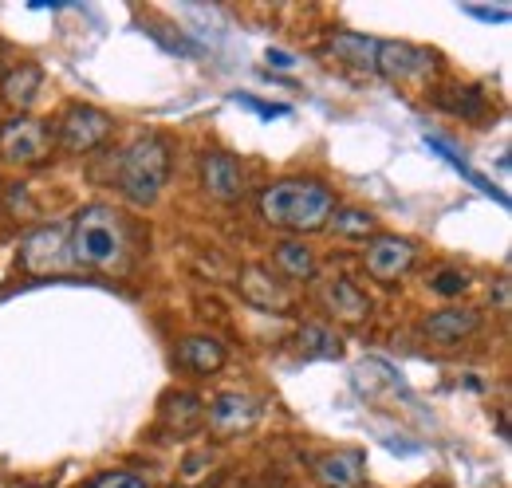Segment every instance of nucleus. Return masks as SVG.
Segmentation results:
<instances>
[{"label":"nucleus","instance_id":"5701e85b","mask_svg":"<svg viewBox=\"0 0 512 488\" xmlns=\"http://www.w3.org/2000/svg\"><path fill=\"white\" fill-rule=\"evenodd\" d=\"M331 229H335V237H371L379 229V221L367 209H343L331 217Z\"/></svg>","mask_w":512,"mask_h":488},{"label":"nucleus","instance_id":"0eeeda50","mask_svg":"<svg viewBox=\"0 0 512 488\" xmlns=\"http://www.w3.org/2000/svg\"><path fill=\"white\" fill-rule=\"evenodd\" d=\"M67 264H71V237H67L64 225L36 229V233H28L24 244H20V268L32 272V276L60 272Z\"/></svg>","mask_w":512,"mask_h":488},{"label":"nucleus","instance_id":"412c9836","mask_svg":"<svg viewBox=\"0 0 512 488\" xmlns=\"http://www.w3.org/2000/svg\"><path fill=\"white\" fill-rule=\"evenodd\" d=\"M296 343H300V355L304 359H339L343 355L339 335L331 327H323V323H304L300 335H296Z\"/></svg>","mask_w":512,"mask_h":488},{"label":"nucleus","instance_id":"c85d7f7f","mask_svg":"<svg viewBox=\"0 0 512 488\" xmlns=\"http://www.w3.org/2000/svg\"><path fill=\"white\" fill-rule=\"evenodd\" d=\"M497 307H501V311H509V280H501V284H497Z\"/></svg>","mask_w":512,"mask_h":488},{"label":"nucleus","instance_id":"cd10ccee","mask_svg":"<svg viewBox=\"0 0 512 488\" xmlns=\"http://www.w3.org/2000/svg\"><path fill=\"white\" fill-rule=\"evenodd\" d=\"M268 63L280 67V71H288V67H296V56L292 52H280V48H268Z\"/></svg>","mask_w":512,"mask_h":488},{"label":"nucleus","instance_id":"6e6552de","mask_svg":"<svg viewBox=\"0 0 512 488\" xmlns=\"http://www.w3.org/2000/svg\"><path fill=\"white\" fill-rule=\"evenodd\" d=\"M205 418H209V429H213L217 437H233V433H245V429L256 426V418H260V406H256L249 394L225 390V394H217V398L209 402Z\"/></svg>","mask_w":512,"mask_h":488},{"label":"nucleus","instance_id":"ddd939ff","mask_svg":"<svg viewBox=\"0 0 512 488\" xmlns=\"http://www.w3.org/2000/svg\"><path fill=\"white\" fill-rule=\"evenodd\" d=\"M241 296H245V304L260 307V311H276V315L292 311V292L280 280H272L260 264L241 268Z\"/></svg>","mask_w":512,"mask_h":488},{"label":"nucleus","instance_id":"20e7f679","mask_svg":"<svg viewBox=\"0 0 512 488\" xmlns=\"http://www.w3.org/2000/svg\"><path fill=\"white\" fill-rule=\"evenodd\" d=\"M438 63H442L438 52L410 40H379V52H375V71L390 83H426L438 71Z\"/></svg>","mask_w":512,"mask_h":488},{"label":"nucleus","instance_id":"dca6fc26","mask_svg":"<svg viewBox=\"0 0 512 488\" xmlns=\"http://www.w3.org/2000/svg\"><path fill=\"white\" fill-rule=\"evenodd\" d=\"M363 453H327L316 461V481L323 488H359L363 485Z\"/></svg>","mask_w":512,"mask_h":488},{"label":"nucleus","instance_id":"aec40b11","mask_svg":"<svg viewBox=\"0 0 512 488\" xmlns=\"http://www.w3.org/2000/svg\"><path fill=\"white\" fill-rule=\"evenodd\" d=\"M426 146H430L434 154H442V158H446V162L453 166V170H457V174H461V178H469V182L477 185L481 193H489V197H493L497 205H505V209H509V193H505V189H497V185L489 182V178H481V174H477V170H473V166H469V162H465V158H461V154H457V150H453L449 142L434 138V134H426Z\"/></svg>","mask_w":512,"mask_h":488},{"label":"nucleus","instance_id":"a211bd4d","mask_svg":"<svg viewBox=\"0 0 512 488\" xmlns=\"http://www.w3.org/2000/svg\"><path fill=\"white\" fill-rule=\"evenodd\" d=\"M182 366H190L197 374H213L225 366V343L213 339V335H190L182 339V351H178Z\"/></svg>","mask_w":512,"mask_h":488},{"label":"nucleus","instance_id":"9b49d317","mask_svg":"<svg viewBox=\"0 0 512 488\" xmlns=\"http://www.w3.org/2000/svg\"><path fill=\"white\" fill-rule=\"evenodd\" d=\"M201 185L217 201H237L245 193V170L233 154L209 150V154H201Z\"/></svg>","mask_w":512,"mask_h":488},{"label":"nucleus","instance_id":"c756f323","mask_svg":"<svg viewBox=\"0 0 512 488\" xmlns=\"http://www.w3.org/2000/svg\"><path fill=\"white\" fill-rule=\"evenodd\" d=\"M174 488H178V485H174ZM182 488H186V485H182ZM201 488H209V485H201Z\"/></svg>","mask_w":512,"mask_h":488},{"label":"nucleus","instance_id":"2eb2a0df","mask_svg":"<svg viewBox=\"0 0 512 488\" xmlns=\"http://www.w3.org/2000/svg\"><path fill=\"white\" fill-rule=\"evenodd\" d=\"M40 87H44L40 63H20V67H12V71L0 79V99H4L8 107H16V111H28V107L36 103Z\"/></svg>","mask_w":512,"mask_h":488},{"label":"nucleus","instance_id":"f8f14e48","mask_svg":"<svg viewBox=\"0 0 512 488\" xmlns=\"http://www.w3.org/2000/svg\"><path fill=\"white\" fill-rule=\"evenodd\" d=\"M477 331H481V311H473V307H446V311H434L422 319V335L442 347H453Z\"/></svg>","mask_w":512,"mask_h":488},{"label":"nucleus","instance_id":"b1692460","mask_svg":"<svg viewBox=\"0 0 512 488\" xmlns=\"http://www.w3.org/2000/svg\"><path fill=\"white\" fill-rule=\"evenodd\" d=\"M465 288H469V276L457 272V268H442V272L430 280V292H438V296H461Z\"/></svg>","mask_w":512,"mask_h":488},{"label":"nucleus","instance_id":"7ed1b4c3","mask_svg":"<svg viewBox=\"0 0 512 488\" xmlns=\"http://www.w3.org/2000/svg\"><path fill=\"white\" fill-rule=\"evenodd\" d=\"M71 260L87 268H115L123 260V229L107 205H91L71 225Z\"/></svg>","mask_w":512,"mask_h":488},{"label":"nucleus","instance_id":"f257e3e1","mask_svg":"<svg viewBox=\"0 0 512 488\" xmlns=\"http://www.w3.org/2000/svg\"><path fill=\"white\" fill-rule=\"evenodd\" d=\"M335 197L331 189L312 178H284L260 193V217L288 233H316L331 221Z\"/></svg>","mask_w":512,"mask_h":488},{"label":"nucleus","instance_id":"393cba45","mask_svg":"<svg viewBox=\"0 0 512 488\" xmlns=\"http://www.w3.org/2000/svg\"><path fill=\"white\" fill-rule=\"evenodd\" d=\"M461 12L473 16V20H481V24H509L512 16L509 4H461Z\"/></svg>","mask_w":512,"mask_h":488},{"label":"nucleus","instance_id":"f3484780","mask_svg":"<svg viewBox=\"0 0 512 488\" xmlns=\"http://www.w3.org/2000/svg\"><path fill=\"white\" fill-rule=\"evenodd\" d=\"M327 52L347 67H359V71H375V52H379V40L363 36V32H335L327 40Z\"/></svg>","mask_w":512,"mask_h":488},{"label":"nucleus","instance_id":"1a4fd4ad","mask_svg":"<svg viewBox=\"0 0 512 488\" xmlns=\"http://www.w3.org/2000/svg\"><path fill=\"white\" fill-rule=\"evenodd\" d=\"M363 260H367V272L379 280V284H394L398 276H406L410 272V264H414V244L406 241V237H375V241L367 244V252H363Z\"/></svg>","mask_w":512,"mask_h":488},{"label":"nucleus","instance_id":"a878e982","mask_svg":"<svg viewBox=\"0 0 512 488\" xmlns=\"http://www.w3.org/2000/svg\"><path fill=\"white\" fill-rule=\"evenodd\" d=\"M233 103L245 107V111H253V115H260V119H284V115H292V107H284V103H260L253 95H233Z\"/></svg>","mask_w":512,"mask_h":488},{"label":"nucleus","instance_id":"4468645a","mask_svg":"<svg viewBox=\"0 0 512 488\" xmlns=\"http://www.w3.org/2000/svg\"><path fill=\"white\" fill-rule=\"evenodd\" d=\"M201 422H205V402L197 394H190V390L166 394V402H162V426L170 429V433L186 437V433H197Z\"/></svg>","mask_w":512,"mask_h":488},{"label":"nucleus","instance_id":"4be33fe9","mask_svg":"<svg viewBox=\"0 0 512 488\" xmlns=\"http://www.w3.org/2000/svg\"><path fill=\"white\" fill-rule=\"evenodd\" d=\"M276 268L288 280H312L316 276V256L304 241H284L276 244Z\"/></svg>","mask_w":512,"mask_h":488},{"label":"nucleus","instance_id":"423d86ee","mask_svg":"<svg viewBox=\"0 0 512 488\" xmlns=\"http://www.w3.org/2000/svg\"><path fill=\"white\" fill-rule=\"evenodd\" d=\"M111 115L91 107V103H71L60 119V146L67 154H91L111 138Z\"/></svg>","mask_w":512,"mask_h":488},{"label":"nucleus","instance_id":"6ab92c4d","mask_svg":"<svg viewBox=\"0 0 512 488\" xmlns=\"http://www.w3.org/2000/svg\"><path fill=\"white\" fill-rule=\"evenodd\" d=\"M434 103L442 111H449V115H457V119L481 122L489 115V103H485V95L477 87H438L434 91Z\"/></svg>","mask_w":512,"mask_h":488},{"label":"nucleus","instance_id":"bb28decb","mask_svg":"<svg viewBox=\"0 0 512 488\" xmlns=\"http://www.w3.org/2000/svg\"><path fill=\"white\" fill-rule=\"evenodd\" d=\"M91 488H150V485L142 477H134V473H103Z\"/></svg>","mask_w":512,"mask_h":488},{"label":"nucleus","instance_id":"9d476101","mask_svg":"<svg viewBox=\"0 0 512 488\" xmlns=\"http://www.w3.org/2000/svg\"><path fill=\"white\" fill-rule=\"evenodd\" d=\"M316 296H320L323 311L335 315V319H343V323H363V319L371 315V296H367L355 280H347V276L323 280Z\"/></svg>","mask_w":512,"mask_h":488},{"label":"nucleus","instance_id":"f03ea898","mask_svg":"<svg viewBox=\"0 0 512 488\" xmlns=\"http://www.w3.org/2000/svg\"><path fill=\"white\" fill-rule=\"evenodd\" d=\"M166 178H170V142L162 134H142L123 150L119 189L130 205H138V209L154 205Z\"/></svg>","mask_w":512,"mask_h":488},{"label":"nucleus","instance_id":"39448f33","mask_svg":"<svg viewBox=\"0 0 512 488\" xmlns=\"http://www.w3.org/2000/svg\"><path fill=\"white\" fill-rule=\"evenodd\" d=\"M0 154L12 166H40L52 154V130L40 119L16 115L0 126Z\"/></svg>","mask_w":512,"mask_h":488}]
</instances>
